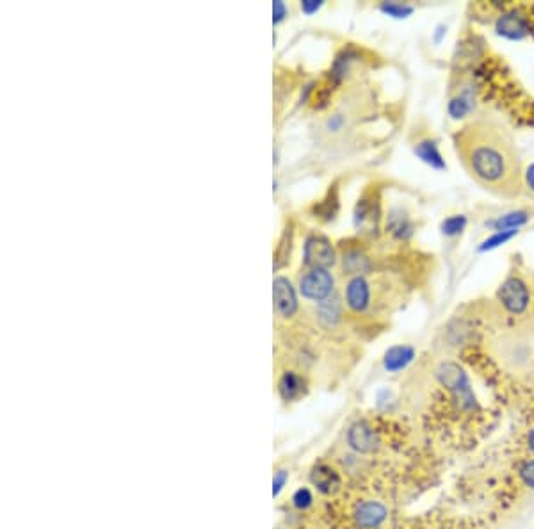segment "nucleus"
<instances>
[{
  "label": "nucleus",
  "mask_w": 534,
  "mask_h": 529,
  "mask_svg": "<svg viewBox=\"0 0 534 529\" xmlns=\"http://www.w3.org/2000/svg\"><path fill=\"white\" fill-rule=\"evenodd\" d=\"M456 152L476 180L500 194L517 196L522 189L520 160L515 147L497 127L478 121L456 134Z\"/></svg>",
  "instance_id": "1"
},
{
  "label": "nucleus",
  "mask_w": 534,
  "mask_h": 529,
  "mask_svg": "<svg viewBox=\"0 0 534 529\" xmlns=\"http://www.w3.org/2000/svg\"><path fill=\"white\" fill-rule=\"evenodd\" d=\"M436 378H438V382L442 383L445 388L453 392L456 401L463 408L474 406V394L470 391L465 371L461 369L458 364H454V362H444V364H440L438 369H436Z\"/></svg>",
  "instance_id": "2"
},
{
  "label": "nucleus",
  "mask_w": 534,
  "mask_h": 529,
  "mask_svg": "<svg viewBox=\"0 0 534 529\" xmlns=\"http://www.w3.org/2000/svg\"><path fill=\"white\" fill-rule=\"evenodd\" d=\"M301 294L308 300L323 302L333 291V278L326 269H314L301 278Z\"/></svg>",
  "instance_id": "3"
},
{
  "label": "nucleus",
  "mask_w": 534,
  "mask_h": 529,
  "mask_svg": "<svg viewBox=\"0 0 534 529\" xmlns=\"http://www.w3.org/2000/svg\"><path fill=\"white\" fill-rule=\"evenodd\" d=\"M305 258L315 269H326L335 262V250L328 239L321 236H312L308 237L305 245Z\"/></svg>",
  "instance_id": "4"
},
{
  "label": "nucleus",
  "mask_w": 534,
  "mask_h": 529,
  "mask_svg": "<svg viewBox=\"0 0 534 529\" xmlns=\"http://www.w3.org/2000/svg\"><path fill=\"white\" fill-rule=\"evenodd\" d=\"M348 446L358 455H369L374 453L379 446V439L376 431L367 422L358 421L348 431Z\"/></svg>",
  "instance_id": "5"
},
{
  "label": "nucleus",
  "mask_w": 534,
  "mask_h": 529,
  "mask_svg": "<svg viewBox=\"0 0 534 529\" xmlns=\"http://www.w3.org/2000/svg\"><path fill=\"white\" fill-rule=\"evenodd\" d=\"M499 298L509 312L520 314V312L526 310L527 303H529V291H527L524 282H520L518 278H511L500 287Z\"/></svg>",
  "instance_id": "6"
},
{
  "label": "nucleus",
  "mask_w": 534,
  "mask_h": 529,
  "mask_svg": "<svg viewBox=\"0 0 534 529\" xmlns=\"http://www.w3.org/2000/svg\"><path fill=\"white\" fill-rule=\"evenodd\" d=\"M273 296H275V310L281 318H290L297 310V300L294 287L289 280L278 276L273 284Z\"/></svg>",
  "instance_id": "7"
},
{
  "label": "nucleus",
  "mask_w": 534,
  "mask_h": 529,
  "mask_svg": "<svg viewBox=\"0 0 534 529\" xmlns=\"http://www.w3.org/2000/svg\"><path fill=\"white\" fill-rule=\"evenodd\" d=\"M387 519V508L378 501H363L354 508V522L362 529H376Z\"/></svg>",
  "instance_id": "8"
},
{
  "label": "nucleus",
  "mask_w": 534,
  "mask_h": 529,
  "mask_svg": "<svg viewBox=\"0 0 534 529\" xmlns=\"http://www.w3.org/2000/svg\"><path fill=\"white\" fill-rule=\"evenodd\" d=\"M278 394L285 403H296L306 394V380L292 371H287L278 380Z\"/></svg>",
  "instance_id": "9"
},
{
  "label": "nucleus",
  "mask_w": 534,
  "mask_h": 529,
  "mask_svg": "<svg viewBox=\"0 0 534 529\" xmlns=\"http://www.w3.org/2000/svg\"><path fill=\"white\" fill-rule=\"evenodd\" d=\"M369 285L362 276H356L349 282L348 289H345V300L348 305L354 310V312H362L369 305Z\"/></svg>",
  "instance_id": "10"
},
{
  "label": "nucleus",
  "mask_w": 534,
  "mask_h": 529,
  "mask_svg": "<svg viewBox=\"0 0 534 529\" xmlns=\"http://www.w3.org/2000/svg\"><path fill=\"white\" fill-rule=\"evenodd\" d=\"M497 30H499V34L506 36V38L509 39H520L527 34L529 27H527V22L524 17H520L518 13H508L499 18Z\"/></svg>",
  "instance_id": "11"
},
{
  "label": "nucleus",
  "mask_w": 534,
  "mask_h": 529,
  "mask_svg": "<svg viewBox=\"0 0 534 529\" xmlns=\"http://www.w3.org/2000/svg\"><path fill=\"white\" fill-rule=\"evenodd\" d=\"M414 348H409V346H394V348H390L385 353V369L390 371V373H397V371L405 369L409 362L414 360Z\"/></svg>",
  "instance_id": "12"
},
{
  "label": "nucleus",
  "mask_w": 534,
  "mask_h": 529,
  "mask_svg": "<svg viewBox=\"0 0 534 529\" xmlns=\"http://www.w3.org/2000/svg\"><path fill=\"white\" fill-rule=\"evenodd\" d=\"M312 483H314L321 492L324 494H332L339 488L341 485V478H339V474L332 469V467H328V465H319V467H315L314 473H312Z\"/></svg>",
  "instance_id": "13"
},
{
  "label": "nucleus",
  "mask_w": 534,
  "mask_h": 529,
  "mask_svg": "<svg viewBox=\"0 0 534 529\" xmlns=\"http://www.w3.org/2000/svg\"><path fill=\"white\" fill-rule=\"evenodd\" d=\"M317 318L324 326H335L341 319V302L335 296H328L317 305Z\"/></svg>",
  "instance_id": "14"
},
{
  "label": "nucleus",
  "mask_w": 534,
  "mask_h": 529,
  "mask_svg": "<svg viewBox=\"0 0 534 529\" xmlns=\"http://www.w3.org/2000/svg\"><path fill=\"white\" fill-rule=\"evenodd\" d=\"M415 154H417L418 157L424 160V163L429 164V166H433V168H436V169L445 168L444 159H442V155H440L438 148H436V145L433 141L418 143L417 147H415Z\"/></svg>",
  "instance_id": "15"
},
{
  "label": "nucleus",
  "mask_w": 534,
  "mask_h": 529,
  "mask_svg": "<svg viewBox=\"0 0 534 529\" xmlns=\"http://www.w3.org/2000/svg\"><path fill=\"white\" fill-rule=\"evenodd\" d=\"M527 212H511V214H506L502 218L495 221V228L499 232H506V230H515V228L522 227L524 223H527Z\"/></svg>",
  "instance_id": "16"
},
{
  "label": "nucleus",
  "mask_w": 534,
  "mask_h": 529,
  "mask_svg": "<svg viewBox=\"0 0 534 529\" xmlns=\"http://www.w3.org/2000/svg\"><path fill=\"white\" fill-rule=\"evenodd\" d=\"M290 255V230H285L284 237L280 239V245L276 248L275 253V267H281L285 262H287V258Z\"/></svg>",
  "instance_id": "17"
},
{
  "label": "nucleus",
  "mask_w": 534,
  "mask_h": 529,
  "mask_svg": "<svg viewBox=\"0 0 534 529\" xmlns=\"http://www.w3.org/2000/svg\"><path fill=\"white\" fill-rule=\"evenodd\" d=\"M337 209H339V202H337V196L335 194H330L326 200H324L323 203H319V205L315 207V212L321 216V218H324V220H333L337 214Z\"/></svg>",
  "instance_id": "18"
},
{
  "label": "nucleus",
  "mask_w": 534,
  "mask_h": 529,
  "mask_svg": "<svg viewBox=\"0 0 534 529\" xmlns=\"http://www.w3.org/2000/svg\"><path fill=\"white\" fill-rule=\"evenodd\" d=\"M344 267L351 273H362L369 267V264L360 253H349L348 257H344Z\"/></svg>",
  "instance_id": "19"
},
{
  "label": "nucleus",
  "mask_w": 534,
  "mask_h": 529,
  "mask_svg": "<svg viewBox=\"0 0 534 529\" xmlns=\"http://www.w3.org/2000/svg\"><path fill=\"white\" fill-rule=\"evenodd\" d=\"M517 234V230H506V232H497L495 236L490 237V239H487V241L482 242V246L479 248L481 251H487V250H493V248H497V246L500 245H504L506 241H509L513 236Z\"/></svg>",
  "instance_id": "20"
},
{
  "label": "nucleus",
  "mask_w": 534,
  "mask_h": 529,
  "mask_svg": "<svg viewBox=\"0 0 534 529\" xmlns=\"http://www.w3.org/2000/svg\"><path fill=\"white\" fill-rule=\"evenodd\" d=\"M467 220L465 216H453V218H447L442 225V230H444L445 236H456L460 234L463 228H465Z\"/></svg>",
  "instance_id": "21"
},
{
  "label": "nucleus",
  "mask_w": 534,
  "mask_h": 529,
  "mask_svg": "<svg viewBox=\"0 0 534 529\" xmlns=\"http://www.w3.org/2000/svg\"><path fill=\"white\" fill-rule=\"evenodd\" d=\"M312 503H314V497H312V492L308 488H299V490L294 492L292 504L299 512H305L306 508L312 506Z\"/></svg>",
  "instance_id": "22"
},
{
  "label": "nucleus",
  "mask_w": 534,
  "mask_h": 529,
  "mask_svg": "<svg viewBox=\"0 0 534 529\" xmlns=\"http://www.w3.org/2000/svg\"><path fill=\"white\" fill-rule=\"evenodd\" d=\"M381 11L394 18H406L412 13V8L409 6L396 4V2H385V4H381Z\"/></svg>",
  "instance_id": "23"
},
{
  "label": "nucleus",
  "mask_w": 534,
  "mask_h": 529,
  "mask_svg": "<svg viewBox=\"0 0 534 529\" xmlns=\"http://www.w3.org/2000/svg\"><path fill=\"white\" fill-rule=\"evenodd\" d=\"M469 111H470V105L467 103V100L463 98H454L453 102L449 103V112L453 114V118L465 116Z\"/></svg>",
  "instance_id": "24"
},
{
  "label": "nucleus",
  "mask_w": 534,
  "mask_h": 529,
  "mask_svg": "<svg viewBox=\"0 0 534 529\" xmlns=\"http://www.w3.org/2000/svg\"><path fill=\"white\" fill-rule=\"evenodd\" d=\"M520 476H522V479H524V483H526L527 486L534 488V460L533 461H527V464L524 465V467H522Z\"/></svg>",
  "instance_id": "25"
},
{
  "label": "nucleus",
  "mask_w": 534,
  "mask_h": 529,
  "mask_svg": "<svg viewBox=\"0 0 534 529\" xmlns=\"http://www.w3.org/2000/svg\"><path fill=\"white\" fill-rule=\"evenodd\" d=\"M287 17V8L281 0H275V4H273V22L280 23L284 18Z\"/></svg>",
  "instance_id": "26"
},
{
  "label": "nucleus",
  "mask_w": 534,
  "mask_h": 529,
  "mask_svg": "<svg viewBox=\"0 0 534 529\" xmlns=\"http://www.w3.org/2000/svg\"><path fill=\"white\" fill-rule=\"evenodd\" d=\"M285 483H287V470H278V473L275 474V481H273V486H275V495L280 494Z\"/></svg>",
  "instance_id": "27"
},
{
  "label": "nucleus",
  "mask_w": 534,
  "mask_h": 529,
  "mask_svg": "<svg viewBox=\"0 0 534 529\" xmlns=\"http://www.w3.org/2000/svg\"><path fill=\"white\" fill-rule=\"evenodd\" d=\"M321 6H323V2H321V0H303L301 2L303 13H306V14L315 13V11H317Z\"/></svg>",
  "instance_id": "28"
},
{
  "label": "nucleus",
  "mask_w": 534,
  "mask_h": 529,
  "mask_svg": "<svg viewBox=\"0 0 534 529\" xmlns=\"http://www.w3.org/2000/svg\"><path fill=\"white\" fill-rule=\"evenodd\" d=\"M341 123H342V118L341 116H333L332 120L328 121V129H330V130H337V129H339V127H341Z\"/></svg>",
  "instance_id": "29"
},
{
  "label": "nucleus",
  "mask_w": 534,
  "mask_h": 529,
  "mask_svg": "<svg viewBox=\"0 0 534 529\" xmlns=\"http://www.w3.org/2000/svg\"><path fill=\"white\" fill-rule=\"evenodd\" d=\"M526 180H527V185H529L531 189L534 191V164H533V166H531L529 169H527V173H526Z\"/></svg>",
  "instance_id": "30"
},
{
  "label": "nucleus",
  "mask_w": 534,
  "mask_h": 529,
  "mask_svg": "<svg viewBox=\"0 0 534 529\" xmlns=\"http://www.w3.org/2000/svg\"><path fill=\"white\" fill-rule=\"evenodd\" d=\"M529 446H531V449L534 451V430L529 433Z\"/></svg>",
  "instance_id": "31"
}]
</instances>
